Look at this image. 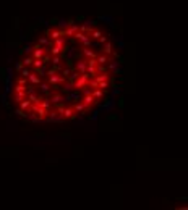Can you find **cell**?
<instances>
[{"instance_id": "6da1fadb", "label": "cell", "mask_w": 188, "mask_h": 210, "mask_svg": "<svg viewBox=\"0 0 188 210\" xmlns=\"http://www.w3.org/2000/svg\"><path fill=\"white\" fill-rule=\"evenodd\" d=\"M88 78H89V74L83 73V74H81V78H80V79H78V81H76V83H75V88H76V89H78V88H83L84 84H86Z\"/></svg>"}, {"instance_id": "7a4b0ae2", "label": "cell", "mask_w": 188, "mask_h": 210, "mask_svg": "<svg viewBox=\"0 0 188 210\" xmlns=\"http://www.w3.org/2000/svg\"><path fill=\"white\" fill-rule=\"evenodd\" d=\"M33 55H34V58H42V55H44V49L37 44V46L34 47V53H33Z\"/></svg>"}, {"instance_id": "3957f363", "label": "cell", "mask_w": 188, "mask_h": 210, "mask_svg": "<svg viewBox=\"0 0 188 210\" xmlns=\"http://www.w3.org/2000/svg\"><path fill=\"white\" fill-rule=\"evenodd\" d=\"M93 102H94V95L93 94H86V97H84V107L88 108Z\"/></svg>"}, {"instance_id": "277c9868", "label": "cell", "mask_w": 188, "mask_h": 210, "mask_svg": "<svg viewBox=\"0 0 188 210\" xmlns=\"http://www.w3.org/2000/svg\"><path fill=\"white\" fill-rule=\"evenodd\" d=\"M76 31H78V24H75V23H73V24H70L68 31H65V36H73Z\"/></svg>"}, {"instance_id": "5b68a950", "label": "cell", "mask_w": 188, "mask_h": 210, "mask_svg": "<svg viewBox=\"0 0 188 210\" xmlns=\"http://www.w3.org/2000/svg\"><path fill=\"white\" fill-rule=\"evenodd\" d=\"M112 105H114V100H110V99H107V100L104 102V105H102V108L104 110H110Z\"/></svg>"}, {"instance_id": "8992f818", "label": "cell", "mask_w": 188, "mask_h": 210, "mask_svg": "<svg viewBox=\"0 0 188 210\" xmlns=\"http://www.w3.org/2000/svg\"><path fill=\"white\" fill-rule=\"evenodd\" d=\"M84 70H86V62H78L76 71H81V73H84Z\"/></svg>"}, {"instance_id": "52a82bcc", "label": "cell", "mask_w": 188, "mask_h": 210, "mask_svg": "<svg viewBox=\"0 0 188 210\" xmlns=\"http://www.w3.org/2000/svg\"><path fill=\"white\" fill-rule=\"evenodd\" d=\"M63 44H65V39L63 37H57L55 39V47H59V49H62Z\"/></svg>"}, {"instance_id": "ba28073f", "label": "cell", "mask_w": 188, "mask_h": 210, "mask_svg": "<svg viewBox=\"0 0 188 210\" xmlns=\"http://www.w3.org/2000/svg\"><path fill=\"white\" fill-rule=\"evenodd\" d=\"M33 63H34V68L37 70V68H41L42 65H44V62H42L41 58H36V60H33Z\"/></svg>"}, {"instance_id": "9c48e42d", "label": "cell", "mask_w": 188, "mask_h": 210, "mask_svg": "<svg viewBox=\"0 0 188 210\" xmlns=\"http://www.w3.org/2000/svg\"><path fill=\"white\" fill-rule=\"evenodd\" d=\"M20 73H21V76H23V78H26V79H28V76L31 74V73H29V70H28V68H21V70H20Z\"/></svg>"}, {"instance_id": "30bf717a", "label": "cell", "mask_w": 188, "mask_h": 210, "mask_svg": "<svg viewBox=\"0 0 188 210\" xmlns=\"http://www.w3.org/2000/svg\"><path fill=\"white\" fill-rule=\"evenodd\" d=\"M28 79L31 81L33 84H39V78H37V76H34V74H29V76H28Z\"/></svg>"}, {"instance_id": "8fae6325", "label": "cell", "mask_w": 188, "mask_h": 210, "mask_svg": "<svg viewBox=\"0 0 188 210\" xmlns=\"http://www.w3.org/2000/svg\"><path fill=\"white\" fill-rule=\"evenodd\" d=\"M107 62H109V58H107L105 55H101V57L98 58V63H101V65H105Z\"/></svg>"}, {"instance_id": "7c38bea8", "label": "cell", "mask_w": 188, "mask_h": 210, "mask_svg": "<svg viewBox=\"0 0 188 210\" xmlns=\"http://www.w3.org/2000/svg\"><path fill=\"white\" fill-rule=\"evenodd\" d=\"M96 71H98V73H105V71H107V68H105L104 65H101V63H98V68H96Z\"/></svg>"}, {"instance_id": "4fadbf2b", "label": "cell", "mask_w": 188, "mask_h": 210, "mask_svg": "<svg viewBox=\"0 0 188 210\" xmlns=\"http://www.w3.org/2000/svg\"><path fill=\"white\" fill-rule=\"evenodd\" d=\"M86 70H88V73H89V76H94V74L98 73V71H96V68H94V66H91V65H88V68H86Z\"/></svg>"}, {"instance_id": "5bb4252c", "label": "cell", "mask_w": 188, "mask_h": 210, "mask_svg": "<svg viewBox=\"0 0 188 210\" xmlns=\"http://www.w3.org/2000/svg\"><path fill=\"white\" fill-rule=\"evenodd\" d=\"M29 65H33V58H29V57H26V58L23 60V66H29Z\"/></svg>"}, {"instance_id": "9a60e30c", "label": "cell", "mask_w": 188, "mask_h": 210, "mask_svg": "<svg viewBox=\"0 0 188 210\" xmlns=\"http://www.w3.org/2000/svg\"><path fill=\"white\" fill-rule=\"evenodd\" d=\"M83 52H84V55H86L88 58H94V52H93V50H88V49H84Z\"/></svg>"}, {"instance_id": "2e32d148", "label": "cell", "mask_w": 188, "mask_h": 210, "mask_svg": "<svg viewBox=\"0 0 188 210\" xmlns=\"http://www.w3.org/2000/svg\"><path fill=\"white\" fill-rule=\"evenodd\" d=\"M105 53H110L112 52V44H110V42H107V44H105Z\"/></svg>"}, {"instance_id": "e0dca14e", "label": "cell", "mask_w": 188, "mask_h": 210, "mask_svg": "<svg viewBox=\"0 0 188 210\" xmlns=\"http://www.w3.org/2000/svg\"><path fill=\"white\" fill-rule=\"evenodd\" d=\"M57 24H59V28H65V26H68V23L65 20H60V23H57Z\"/></svg>"}, {"instance_id": "ac0fdd59", "label": "cell", "mask_w": 188, "mask_h": 210, "mask_svg": "<svg viewBox=\"0 0 188 210\" xmlns=\"http://www.w3.org/2000/svg\"><path fill=\"white\" fill-rule=\"evenodd\" d=\"M45 44H49L45 37H41V39H39V46H45Z\"/></svg>"}, {"instance_id": "d6986e66", "label": "cell", "mask_w": 188, "mask_h": 210, "mask_svg": "<svg viewBox=\"0 0 188 210\" xmlns=\"http://www.w3.org/2000/svg\"><path fill=\"white\" fill-rule=\"evenodd\" d=\"M102 95H104L102 89H99V91H96V92H94V97H102Z\"/></svg>"}, {"instance_id": "ffe728a7", "label": "cell", "mask_w": 188, "mask_h": 210, "mask_svg": "<svg viewBox=\"0 0 188 210\" xmlns=\"http://www.w3.org/2000/svg\"><path fill=\"white\" fill-rule=\"evenodd\" d=\"M57 23H59V18H52V20L49 21V24H50V26H55Z\"/></svg>"}, {"instance_id": "44dd1931", "label": "cell", "mask_w": 188, "mask_h": 210, "mask_svg": "<svg viewBox=\"0 0 188 210\" xmlns=\"http://www.w3.org/2000/svg\"><path fill=\"white\" fill-rule=\"evenodd\" d=\"M83 108H84V105H81V104H76V105H75V110H76V112H81Z\"/></svg>"}, {"instance_id": "7402d4cb", "label": "cell", "mask_w": 188, "mask_h": 210, "mask_svg": "<svg viewBox=\"0 0 188 210\" xmlns=\"http://www.w3.org/2000/svg\"><path fill=\"white\" fill-rule=\"evenodd\" d=\"M41 91H42V92H47V91H49V86H47V84H42V86H41Z\"/></svg>"}, {"instance_id": "603a6c76", "label": "cell", "mask_w": 188, "mask_h": 210, "mask_svg": "<svg viewBox=\"0 0 188 210\" xmlns=\"http://www.w3.org/2000/svg\"><path fill=\"white\" fill-rule=\"evenodd\" d=\"M123 105H125V102H123L122 97H120V99H119V107H120V108H123Z\"/></svg>"}, {"instance_id": "cb8c5ba5", "label": "cell", "mask_w": 188, "mask_h": 210, "mask_svg": "<svg viewBox=\"0 0 188 210\" xmlns=\"http://www.w3.org/2000/svg\"><path fill=\"white\" fill-rule=\"evenodd\" d=\"M59 52H60V49H59V47H52V53H54V55H57Z\"/></svg>"}, {"instance_id": "d4e9b609", "label": "cell", "mask_w": 188, "mask_h": 210, "mask_svg": "<svg viewBox=\"0 0 188 210\" xmlns=\"http://www.w3.org/2000/svg\"><path fill=\"white\" fill-rule=\"evenodd\" d=\"M101 36H102V34H101L99 31H94V32H93V37H101Z\"/></svg>"}, {"instance_id": "484cf974", "label": "cell", "mask_w": 188, "mask_h": 210, "mask_svg": "<svg viewBox=\"0 0 188 210\" xmlns=\"http://www.w3.org/2000/svg\"><path fill=\"white\" fill-rule=\"evenodd\" d=\"M52 62H54V65H59V63H60V58H59V57H54Z\"/></svg>"}, {"instance_id": "4316f807", "label": "cell", "mask_w": 188, "mask_h": 210, "mask_svg": "<svg viewBox=\"0 0 188 210\" xmlns=\"http://www.w3.org/2000/svg\"><path fill=\"white\" fill-rule=\"evenodd\" d=\"M21 68H23V62H20V63H16V71H20Z\"/></svg>"}, {"instance_id": "83f0119b", "label": "cell", "mask_w": 188, "mask_h": 210, "mask_svg": "<svg viewBox=\"0 0 188 210\" xmlns=\"http://www.w3.org/2000/svg\"><path fill=\"white\" fill-rule=\"evenodd\" d=\"M109 120H110V121H115V120H119V116H117V115H110V116H109Z\"/></svg>"}, {"instance_id": "f1b7e54d", "label": "cell", "mask_w": 188, "mask_h": 210, "mask_svg": "<svg viewBox=\"0 0 188 210\" xmlns=\"http://www.w3.org/2000/svg\"><path fill=\"white\" fill-rule=\"evenodd\" d=\"M28 105H29V102H23V104H21V107H23V108H26Z\"/></svg>"}, {"instance_id": "f546056e", "label": "cell", "mask_w": 188, "mask_h": 210, "mask_svg": "<svg viewBox=\"0 0 188 210\" xmlns=\"http://www.w3.org/2000/svg\"><path fill=\"white\" fill-rule=\"evenodd\" d=\"M120 92V88H114V94H119Z\"/></svg>"}]
</instances>
